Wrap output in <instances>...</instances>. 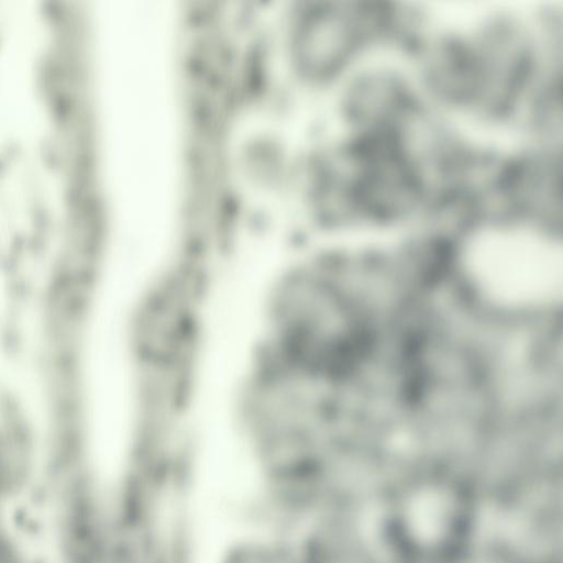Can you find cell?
<instances>
[{
	"label": "cell",
	"instance_id": "cell-1",
	"mask_svg": "<svg viewBox=\"0 0 563 563\" xmlns=\"http://www.w3.org/2000/svg\"><path fill=\"white\" fill-rule=\"evenodd\" d=\"M344 11L320 4L301 13L295 30V53L303 70L324 73L339 60L351 41L345 25L349 20L342 19Z\"/></svg>",
	"mask_w": 563,
	"mask_h": 563
}]
</instances>
